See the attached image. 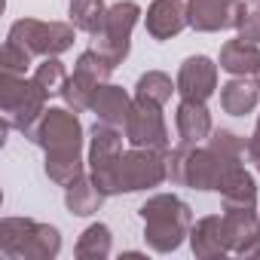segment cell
I'll use <instances>...</instances> for the list:
<instances>
[{
  "label": "cell",
  "mask_w": 260,
  "mask_h": 260,
  "mask_svg": "<svg viewBox=\"0 0 260 260\" xmlns=\"http://www.w3.org/2000/svg\"><path fill=\"white\" fill-rule=\"evenodd\" d=\"M166 162H169V181L178 187H190V190H214L220 193V187L226 184V178L242 169V159L223 156L214 147H187L178 144L175 150H166Z\"/></svg>",
  "instance_id": "obj_1"
},
{
  "label": "cell",
  "mask_w": 260,
  "mask_h": 260,
  "mask_svg": "<svg viewBox=\"0 0 260 260\" xmlns=\"http://www.w3.org/2000/svg\"><path fill=\"white\" fill-rule=\"evenodd\" d=\"M141 220H144L147 248L156 254H172L184 245V239H190L193 211L181 196L156 193L141 205Z\"/></svg>",
  "instance_id": "obj_2"
},
{
  "label": "cell",
  "mask_w": 260,
  "mask_h": 260,
  "mask_svg": "<svg viewBox=\"0 0 260 260\" xmlns=\"http://www.w3.org/2000/svg\"><path fill=\"white\" fill-rule=\"evenodd\" d=\"M49 95L34 83V77L28 80L25 74H10L4 71L0 77V110H4V119L19 128L22 135H28L37 125V119L46 110Z\"/></svg>",
  "instance_id": "obj_3"
},
{
  "label": "cell",
  "mask_w": 260,
  "mask_h": 260,
  "mask_svg": "<svg viewBox=\"0 0 260 260\" xmlns=\"http://www.w3.org/2000/svg\"><path fill=\"white\" fill-rule=\"evenodd\" d=\"M141 19V7L135 0H119V4L107 7V19L104 28L95 34V46L113 68H119L128 58V49H132V31Z\"/></svg>",
  "instance_id": "obj_4"
},
{
  "label": "cell",
  "mask_w": 260,
  "mask_h": 260,
  "mask_svg": "<svg viewBox=\"0 0 260 260\" xmlns=\"http://www.w3.org/2000/svg\"><path fill=\"white\" fill-rule=\"evenodd\" d=\"M166 181H169V162H166V153H159V150L132 147L116 162V196L153 190Z\"/></svg>",
  "instance_id": "obj_5"
},
{
  "label": "cell",
  "mask_w": 260,
  "mask_h": 260,
  "mask_svg": "<svg viewBox=\"0 0 260 260\" xmlns=\"http://www.w3.org/2000/svg\"><path fill=\"white\" fill-rule=\"evenodd\" d=\"M74 25L71 22H40V19H19L13 22L10 28V37L13 43H19L22 49H28L31 55H43V58H52V55H61L74 46Z\"/></svg>",
  "instance_id": "obj_6"
},
{
  "label": "cell",
  "mask_w": 260,
  "mask_h": 260,
  "mask_svg": "<svg viewBox=\"0 0 260 260\" xmlns=\"http://www.w3.org/2000/svg\"><path fill=\"white\" fill-rule=\"evenodd\" d=\"M83 122L77 119V110L64 107H46L37 125L25 138H31L37 147L49 150H83Z\"/></svg>",
  "instance_id": "obj_7"
},
{
  "label": "cell",
  "mask_w": 260,
  "mask_h": 260,
  "mask_svg": "<svg viewBox=\"0 0 260 260\" xmlns=\"http://www.w3.org/2000/svg\"><path fill=\"white\" fill-rule=\"evenodd\" d=\"M122 156V135L116 132V125L95 122L89 128V175L92 181L107 193L116 196V162Z\"/></svg>",
  "instance_id": "obj_8"
},
{
  "label": "cell",
  "mask_w": 260,
  "mask_h": 260,
  "mask_svg": "<svg viewBox=\"0 0 260 260\" xmlns=\"http://www.w3.org/2000/svg\"><path fill=\"white\" fill-rule=\"evenodd\" d=\"M125 141L132 147H144V150H159L166 153L172 138H169V125H166V116H162V104L156 101H144V98H135L132 101V110L125 116Z\"/></svg>",
  "instance_id": "obj_9"
},
{
  "label": "cell",
  "mask_w": 260,
  "mask_h": 260,
  "mask_svg": "<svg viewBox=\"0 0 260 260\" xmlns=\"http://www.w3.org/2000/svg\"><path fill=\"white\" fill-rule=\"evenodd\" d=\"M178 95L190 101H208L217 92V64L208 55H190L184 58L178 71Z\"/></svg>",
  "instance_id": "obj_10"
},
{
  "label": "cell",
  "mask_w": 260,
  "mask_h": 260,
  "mask_svg": "<svg viewBox=\"0 0 260 260\" xmlns=\"http://www.w3.org/2000/svg\"><path fill=\"white\" fill-rule=\"evenodd\" d=\"M239 10H242V0H187L190 28L202 31V34L236 28Z\"/></svg>",
  "instance_id": "obj_11"
},
{
  "label": "cell",
  "mask_w": 260,
  "mask_h": 260,
  "mask_svg": "<svg viewBox=\"0 0 260 260\" xmlns=\"http://www.w3.org/2000/svg\"><path fill=\"white\" fill-rule=\"evenodd\" d=\"M190 25L184 0H153L144 16V28L153 40H172Z\"/></svg>",
  "instance_id": "obj_12"
},
{
  "label": "cell",
  "mask_w": 260,
  "mask_h": 260,
  "mask_svg": "<svg viewBox=\"0 0 260 260\" xmlns=\"http://www.w3.org/2000/svg\"><path fill=\"white\" fill-rule=\"evenodd\" d=\"M175 128H178L181 144H187V147H199L202 141H208L214 125H211V110L205 107V101L181 98V104L175 110Z\"/></svg>",
  "instance_id": "obj_13"
},
{
  "label": "cell",
  "mask_w": 260,
  "mask_h": 260,
  "mask_svg": "<svg viewBox=\"0 0 260 260\" xmlns=\"http://www.w3.org/2000/svg\"><path fill=\"white\" fill-rule=\"evenodd\" d=\"M190 248L199 260H223L230 254L226 245V230H223V217L217 214H205L190 226Z\"/></svg>",
  "instance_id": "obj_14"
},
{
  "label": "cell",
  "mask_w": 260,
  "mask_h": 260,
  "mask_svg": "<svg viewBox=\"0 0 260 260\" xmlns=\"http://www.w3.org/2000/svg\"><path fill=\"white\" fill-rule=\"evenodd\" d=\"M223 230H226V245L230 254H239L260 236V214L257 208H230L223 214Z\"/></svg>",
  "instance_id": "obj_15"
},
{
  "label": "cell",
  "mask_w": 260,
  "mask_h": 260,
  "mask_svg": "<svg viewBox=\"0 0 260 260\" xmlns=\"http://www.w3.org/2000/svg\"><path fill=\"white\" fill-rule=\"evenodd\" d=\"M132 101L128 98V92L122 86H113V83H101L98 86V95L92 101V113L98 122H107V125H125V116L128 110H132Z\"/></svg>",
  "instance_id": "obj_16"
},
{
  "label": "cell",
  "mask_w": 260,
  "mask_h": 260,
  "mask_svg": "<svg viewBox=\"0 0 260 260\" xmlns=\"http://www.w3.org/2000/svg\"><path fill=\"white\" fill-rule=\"evenodd\" d=\"M220 71L233 74V77H251L257 68H260V46L257 43H248L242 37L236 40H226L220 46Z\"/></svg>",
  "instance_id": "obj_17"
},
{
  "label": "cell",
  "mask_w": 260,
  "mask_h": 260,
  "mask_svg": "<svg viewBox=\"0 0 260 260\" xmlns=\"http://www.w3.org/2000/svg\"><path fill=\"white\" fill-rule=\"evenodd\" d=\"M260 101V86L251 83L248 77H233L220 86V107L230 116H245L257 107Z\"/></svg>",
  "instance_id": "obj_18"
},
{
  "label": "cell",
  "mask_w": 260,
  "mask_h": 260,
  "mask_svg": "<svg viewBox=\"0 0 260 260\" xmlns=\"http://www.w3.org/2000/svg\"><path fill=\"white\" fill-rule=\"evenodd\" d=\"M104 199H107V193L92 181V175H83L71 187H64V205L77 217H92L104 205Z\"/></svg>",
  "instance_id": "obj_19"
},
{
  "label": "cell",
  "mask_w": 260,
  "mask_h": 260,
  "mask_svg": "<svg viewBox=\"0 0 260 260\" xmlns=\"http://www.w3.org/2000/svg\"><path fill=\"white\" fill-rule=\"evenodd\" d=\"M86 162L89 159H83V150H49L43 169H46V178L52 184L71 187L77 178L86 175Z\"/></svg>",
  "instance_id": "obj_20"
},
{
  "label": "cell",
  "mask_w": 260,
  "mask_h": 260,
  "mask_svg": "<svg viewBox=\"0 0 260 260\" xmlns=\"http://www.w3.org/2000/svg\"><path fill=\"white\" fill-rule=\"evenodd\" d=\"M220 199H223V211L230 208H257V181L251 178V172L236 169L226 184L220 187Z\"/></svg>",
  "instance_id": "obj_21"
},
{
  "label": "cell",
  "mask_w": 260,
  "mask_h": 260,
  "mask_svg": "<svg viewBox=\"0 0 260 260\" xmlns=\"http://www.w3.org/2000/svg\"><path fill=\"white\" fill-rule=\"evenodd\" d=\"M34 226H37V220H31V217H4L0 220V251L10 260H22V251H25Z\"/></svg>",
  "instance_id": "obj_22"
},
{
  "label": "cell",
  "mask_w": 260,
  "mask_h": 260,
  "mask_svg": "<svg viewBox=\"0 0 260 260\" xmlns=\"http://www.w3.org/2000/svg\"><path fill=\"white\" fill-rule=\"evenodd\" d=\"M110 248H113V236H110V226L107 223H89L77 245H74V254L80 260H107L110 257Z\"/></svg>",
  "instance_id": "obj_23"
},
{
  "label": "cell",
  "mask_w": 260,
  "mask_h": 260,
  "mask_svg": "<svg viewBox=\"0 0 260 260\" xmlns=\"http://www.w3.org/2000/svg\"><path fill=\"white\" fill-rule=\"evenodd\" d=\"M68 19L77 31L83 34H98L104 28V19H107V7H104V0H71V7H68Z\"/></svg>",
  "instance_id": "obj_24"
},
{
  "label": "cell",
  "mask_w": 260,
  "mask_h": 260,
  "mask_svg": "<svg viewBox=\"0 0 260 260\" xmlns=\"http://www.w3.org/2000/svg\"><path fill=\"white\" fill-rule=\"evenodd\" d=\"M58 251H61V233L52 223L37 220V226L22 251V260H52V257H58Z\"/></svg>",
  "instance_id": "obj_25"
},
{
  "label": "cell",
  "mask_w": 260,
  "mask_h": 260,
  "mask_svg": "<svg viewBox=\"0 0 260 260\" xmlns=\"http://www.w3.org/2000/svg\"><path fill=\"white\" fill-rule=\"evenodd\" d=\"M98 86H101L98 80H92V77L74 71V74L68 77L64 89H61V98H64V104H68L71 110L83 113V110H92V101H95V95H98Z\"/></svg>",
  "instance_id": "obj_26"
},
{
  "label": "cell",
  "mask_w": 260,
  "mask_h": 260,
  "mask_svg": "<svg viewBox=\"0 0 260 260\" xmlns=\"http://www.w3.org/2000/svg\"><path fill=\"white\" fill-rule=\"evenodd\" d=\"M172 92H178V83H172V77L162 71H147L135 83V98H144V101L166 104L172 101Z\"/></svg>",
  "instance_id": "obj_27"
},
{
  "label": "cell",
  "mask_w": 260,
  "mask_h": 260,
  "mask_svg": "<svg viewBox=\"0 0 260 260\" xmlns=\"http://www.w3.org/2000/svg\"><path fill=\"white\" fill-rule=\"evenodd\" d=\"M68 71H64V64L58 61V55H52V58H43L37 68H34V83L46 92V95H61V89H64V83H68Z\"/></svg>",
  "instance_id": "obj_28"
},
{
  "label": "cell",
  "mask_w": 260,
  "mask_h": 260,
  "mask_svg": "<svg viewBox=\"0 0 260 260\" xmlns=\"http://www.w3.org/2000/svg\"><path fill=\"white\" fill-rule=\"evenodd\" d=\"M74 71H80V74H86V77H92V80H98V83H107L110 80V74L116 71L98 49H86V52H80V58H77V64H74Z\"/></svg>",
  "instance_id": "obj_29"
},
{
  "label": "cell",
  "mask_w": 260,
  "mask_h": 260,
  "mask_svg": "<svg viewBox=\"0 0 260 260\" xmlns=\"http://www.w3.org/2000/svg\"><path fill=\"white\" fill-rule=\"evenodd\" d=\"M236 34L248 43L260 46V0H248L239 10V22H236Z\"/></svg>",
  "instance_id": "obj_30"
},
{
  "label": "cell",
  "mask_w": 260,
  "mask_h": 260,
  "mask_svg": "<svg viewBox=\"0 0 260 260\" xmlns=\"http://www.w3.org/2000/svg\"><path fill=\"white\" fill-rule=\"evenodd\" d=\"M31 58H34V55H31L28 49H22L19 43L7 40V43H4V52H0V68L10 71V74H28Z\"/></svg>",
  "instance_id": "obj_31"
},
{
  "label": "cell",
  "mask_w": 260,
  "mask_h": 260,
  "mask_svg": "<svg viewBox=\"0 0 260 260\" xmlns=\"http://www.w3.org/2000/svg\"><path fill=\"white\" fill-rule=\"evenodd\" d=\"M248 159H251V166L260 172V125L254 128V135L248 138Z\"/></svg>",
  "instance_id": "obj_32"
},
{
  "label": "cell",
  "mask_w": 260,
  "mask_h": 260,
  "mask_svg": "<svg viewBox=\"0 0 260 260\" xmlns=\"http://www.w3.org/2000/svg\"><path fill=\"white\" fill-rule=\"evenodd\" d=\"M242 257H248V260H254V257H260V236H257V239H254V242H251V245H248L245 251H242Z\"/></svg>",
  "instance_id": "obj_33"
},
{
  "label": "cell",
  "mask_w": 260,
  "mask_h": 260,
  "mask_svg": "<svg viewBox=\"0 0 260 260\" xmlns=\"http://www.w3.org/2000/svg\"><path fill=\"white\" fill-rule=\"evenodd\" d=\"M254 83H257V86H260V68H257V71H254Z\"/></svg>",
  "instance_id": "obj_34"
},
{
  "label": "cell",
  "mask_w": 260,
  "mask_h": 260,
  "mask_svg": "<svg viewBox=\"0 0 260 260\" xmlns=\"http://www.w3.org/2000/svg\"><path fill=\"white\" fill-rule=\"evenodd\" d=\"M257 125H260V116H257Z\"/></svg>",
  "instance_id": "obj_35"
}]
</instances>
